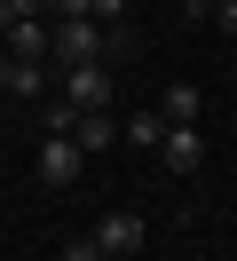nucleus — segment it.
<instances>
[{
    "label": "nucleus",
    "mask_w": 237,
    "mask_h": 261,
    "mask_svg": "<svg viewBox=\"0 0 237 261\" xmlns=\"http://www.w3.org/2000/svg\"><path fill=\"white\" fill-rule=\"evenodd\" d=\"M47 56H56V64H111V56H119V24L71 16V24H56V40H47Z\"/></svg>",
    "instance_id": "f257e3e1"
},
{
    "label": "nucleus",
    "mask_w": 237,
    "mask_h": 261,
    "mask_svg": "<svg viewBox=\"0 0 237 261\" xmlns=\"http://www.w3.org/2000/svg\"><path fill=\"white\" fill-rule=\"evenodd\" d=\"M63 103H79V111H111V64H63Z\"/></svg>",
    "instance_id": "f03ea898"
},
{
    "label": "nucleus",
    "mask_w": 237,
    "mask_h": 261,
    "mask_svg": "<svg viewBox=\"0 0 237 261\" xmlns=\"http://www.w3.org/2000/svg\"><path fill=\"white\" fill-rule=\"evenodd\" d=\"M32 166H40V182H47V190H63V182H79V166H87V150H79L71 135H47Z\"/></svg>",
    "instance_id": "7ed1b4c3"
},
{
    "label": "nucleus",
    "mask_w": 237,
    "mask_h": 261,
    "mask_svg": "<svg viewBox=\"0 0 237 261\" xmlns=\"http://www.w3.org/2000/svg\"><path fill=\"white\" fill-rule=\"evenodd\" d=\"M158 166H166V174H198V166H205V135H198V127H166Z\"/></svg>",
    "instance_id": "20e7f679"
},
{
    "label": "nucleus",
    "mask_w": 237,
    "mask_h": 261,
    "mask_svg": "<svg viewBox=\"0 0 237 261\" xmlns=\"http://www.w3.org/2000/svg\"><path fill=\"white\" fill-rule=\"evenodd\" d=\"M142 238H150L142 214H103V222H95V245H103V253H142Z\"/></svg>",
    "instance_id": "39448f33"
},
{
    "label": "nucleus",
    "mask_w": 237,
    "mask_h": 261,
    "mask_svg": "<svg viewBox=\"0 0 237 261\" xmlns=\"http://www.w3.org/2000/svg\"><path fill=\"white\" fill-rule=\"evenodd\" d=\"M47 40H56V24H40V16L8 24V56H16V64H47Z\"/></svg>",
    "instance_id": "423d86ee"
},
{
    "label": "nucleus",
    "mask_w": 237,
    "mask_h": 261,
    "mask_svg": "<svg viewBox=\"0 0 237 261\" xmlns=\"http://www.w3.org/2000/svg\"><path fill=\"white\" fill-rule=\"evenodd\" d=\"M198 111H205V95H198V87H166V103H158V119H166V127H198Z\"/></svg>",
    "instance_id": "0eeeda50"
},
{
    "label": "nucleus",
    "mask_w": 237,
    "mask_h": 261,
    "mask_svg": "<svg viewBox=\"0 0 237 261\" xmlns=\"http://www.w3.org/2000/svg\"><path fill=\"white\" fill-rule=\"evenodd\" d=\"M0 87H8V95H47V71L40 64H16V56L0 48Z\"/></svg>",
    "instance_id": "6e6552de"
},
{
    "label": "nucleus",
    "mask_w": 237,
    "mask_h": 261,
    "mask_svg": "<svg viewBox=\"0 0 237 261\" xmlns=\"http://www.w3.org/2000/svg\"><path fill=\"white\" fill-rule=\"evenodd\" d=\"M71 143H79V150H111V143H119V127H111V111H79Z\"/></svg>",
    "instance_id": "1a4fd4ad"
},
{
    "label": "nucleus",
    "mask_w": 237,
    "mask_h": 261,
    "mask_svg": "<svg viewBox=\"0 0 237 261\" xmlns=\"http://www.w3.org/2000/svg\"><path fill=\"white\" fill-rule=\"evenodd\" d=\"M119 143H135V150H158V143H166V119H158V111H135V119L119 127Z\"/></svg>",
    "instance_id": "9d476101"
},
{
    "label": "nucleus",
    "mask_w": 237,
    "mask_h": 261,
    "mask_svg": "<svg viewBox=\"0 0 237 261\" xmlns=\"http://www.w3.org/2000/svg\"><path fill=\"white\" fill-rule=\"evenodd\" d=\"M40 8H47V0H0V32H8V24H32Z\"/></svg>",
    "instance_id": "9b49d317"
},
{
    "label": "nucleus",
    "mask_w": 237,
    "mask_h": 261,
    "mask_svg": "<svg viewBox=\"0 0 237 261\" xmlns=\"http://www.w3.org/2000/svg\"><path fill=\"white\" fill-rule=\"evenodd\" d=\"M79 127V103H47V135H71Z\"/></svg>",
    "instance_id": "f8f14e48"
},
{
    "label": "nucleus",
    "mask_w": 237,
    "mask_h": 261,
    "mask_svg": "<svg viewBox=\"0 0 237 261\" xmlns=\"http://www.w3.org/2000/svg\"><path fill=\"white\" fill-rule=\"evenodd\" d=\"M63 261H111V253H103L95 238H71V245H63Z\"/></svg>",
    "instance_id": "ddd939ff"
},
{
    "label": "nucleus",
    "mask_w": 237,
    "mask_h": 261,
    "mask_svg": "<svg viewBox=\"0 0 237 261\" xmlns=\"http://www.w3.org/2000/svg\"><path fill=\"white\" fill-rule=\"evenodd\" d=\"M47 16H56V24H71V16H87V0H47Z\"/></svg>",
    "instance_id": "4468645a"
},
{
    "label": "nucleus",
    "mask_w": 237,
    "mask_h": 261,
    "mask_svg": "<svg viewBox=\"0 0 237 261\" xmlns=\"http://www.w3.org/2000/svg\"><path fill=\"white\" fill-rule=\"evenodd\" d=\"M119 8H126V0H87V16H95V24H119Z\"/></svg>",
    "instance_id": "2eb2a0df"
},
{
    "label": "nucleus",
    "mask_w": 237,
    "mask_h": 261,
    "mask_svg": "<svg viewBox=\"0 0 237 261\" xmlns=\"http://www.w3.org/2000/svg\"><path fill=\"white\" fill-rule=\"evenodd\" d=\"M214 24H221V32L237 40V0H214Z\"/></svg>",
    "instance_id": "dca6fc26"
}]
</instances>
